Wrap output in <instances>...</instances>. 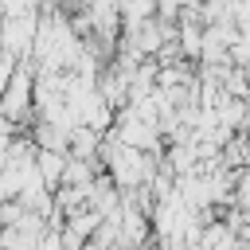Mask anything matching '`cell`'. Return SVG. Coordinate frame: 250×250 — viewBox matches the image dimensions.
<instances>
[{
	"label": "cell",
	"instance_id": "1",
	"mask_svg": "<svg viewBox=\"0 0 250 250\" xmlns=\"http://www.w3.org/2000/svg\"><path fill=\"white\" fill-rule=\"evenodd\" d=\"M113 133H117L125 145H137V148H145V152H164V129L152 125V121H145V117L133 113L129 105L117 109V117H113Z\"/></svg>",
	"mask_w": 250,
	"mask_h": 250
},
{
	"label": "cell",
	"instance_id": "2",
	"mask_svg": "<svg viewBox=\"0 0 250 250\" xmlns=\"http://www.w3.org/2000/svg\"><path fill=\"white\" fill-rule=\"evenodd\" d=\"M39 8H27V12H16V16H4V51L20 55V59H31L35 51V35H39Z\"/></svg>",
	"mask_w": 250,
	"mask_h": 250
},
{
	"label": "cell",
	"instance_id": "3",
	"mask_svg": "<svg viewBox=\"0 0 250 250\" xmlns=\"http://www.w3.org/2000/svg\"><path fill=\"white\" fill-rule=\"evenodd\" d=\"M51 230V215H39V211H23L20 223L4 227L0 234V250H35Z\"/></svg>",
	"mask_w": 250,
	"mask_h": 250
},
{
	"label": "cell",
	"instance_id": "4",
	"mask_svg": "<svg viewBox=\"0 0 250 250\" xmlns=\"http://www.w3.org/2000/svg\"><path fill=\"white\" fill-rule=\"evenodd\" d=\"M66 160L70 152H59V148H39V172L47 180V188H62V176H66Z\"/></svg>",
	"mask_w": 250,
	"mask_h": 250
},
{
	"label": "cell",
	"instance_id": "5",
	"mask_svg": "<svg viewBox=\"0 0 250 250\" xmlns=\"http://www.w3.org/2000/svg\"><path fill=\"white\" fill-rule=\"evenodd\" d=\"M23 211H27V207H23L20 199H4V207H0V223H4V227H12V223H20V219H23Z\"/></svg>",
	"mask_w": 250,
	"mask_h": 250
}]
</instances>
